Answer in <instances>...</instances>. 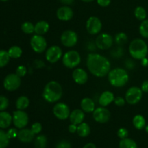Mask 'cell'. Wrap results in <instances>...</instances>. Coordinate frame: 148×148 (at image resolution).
Wrapping results in <instances>:
<instances>
[{
  "mask_svg": "<svg viewBox=\"0 0 148 148\" xmlns=\"http://www.w3.org/2000/svg\"><path fill=\"white\" fill-rule=\"evenodd\" d=\"M86 64L90 72L97 77L106 76L111 70L109 60L99 53H89L87 57Z\"/></svg>",
  "mask_w": 148,
  "mask_h": 148,
  "instance_id": "1",
  "label": "cell"
},
{
  "mask_svg": "<svg viewBox=\"0 0 148 148\" xmlns=\"http://www.w3.org/2000/svg\"><path fill=\"white\" fill-rule=\"evenodd\" d=\"M63 88L58 82L54 80L48 82L43 91V99L48 103H56L62 98Z\"/></svg>",
  "mask_w": 148,
  "mask_h": 148,
  "instance_id": "2",
  "label": "cell"
},
{
  "mask_svg": "<svg viewBox=\"0 0 148 148\" xmlns=\"http://www.w3.org/2000/svg\"><path fill=\"white\" fill-rule=\"evenodd\" d=\"M108 82L115 88L124 87L128 82L130 76L126 69L123 68L116 67L110 70L108 74Z\"/></svg>",
  "mask_w": 148,
  "mask_h": 148,
  "instance_id": "3",
  "label": "cell"
},
{
  "mask_svg": "<svg viewBox=\"0 0 148 148\" xmlns=\"http://www.w3.org/2000/svg\"><path fill=\"white\" fill-rule=\"evenodd\" d=\"M129 51L133 59L141 60L147 56L148 46L144 40L141 38H135L130 43Z\"/></svg>",
  "mask_w": 148,
  "mask_h": 148,
  "instance_id": "4",
  "label": "cell"
},
{
  "mask_svg": "<svg viewBox=\"0 0 148 148\" xmlns=\"http://www.w3.org/2000/svg\"><path fill=\"white\" fill-rule=\"evenodd\" d=\"M81 62V56L78 51L71 50L66 52L62 56V63L69 69L77 67Z\"/></svg>",
  "mask_w": 148,
  "mask_h": 148,
  "instance_id": "5",
  "label": "cell"
},
{
  "mask_svg": "<svg viewBox=\"0 0 148 148\" xmlns=\"http://www.w3.org/2000/svg\"><path fill=\"white\" fill-rule=\"evenodd\" d=\"M20 85H21V77H19L16 73L9 74L5 77L3 82L4 89L10 92L18 89Z\"/></svg>",
  "mask_w": 148,
  "mask_h": 148,
  "instance_id": "6",
  "label": "cell"
},
{
  "mask_svg": "<svg viewBox=\"0 0 148 148\" xmlns=\"http://www.w3.org/2000/svg\"><path fill=\"white\" fill-rule=\"evenodd\" d=\"M143 93L141 88L136 86L131 87L127 90L125 94L126 101L130 105H135L141 101Z\"/></svg>",
  "mask_w": 148,
  "mask_h": 148,
  "instance_id": "7",
  "label": "cell"
},
{
  "mask_svg": "<svg viewBox=\"0 0 148 148\" xmlns=\"http://www.w3.org/2000/svg\"><path fill=\"white\" fill-rule=\"evenodd\" d=\"M29 117L25 111L23 110H17L12 114V123L17 129L25 128L28 124Z\"/></svg>",
  "mask_w": 148,
  "mask_h": 148,
  "instance_id": "8",
  "label": "cell"
},
{
  "mask_svg": "<svg viewBox=\"0 0 148 148\" xmlns=\"http://www.w3.org/2000/svg\"><path fill=\"white\" fill-rule=\"evenodd\" d=\"M30 46L34 52L41 53L46 51L47 48V42L43 36L35 34L30 39Z\"/></svg>",
  "mask_w": 148,
  "mask_h": 148,
  "instance_id": "9",
  "label": "cell"
},
{
  "mask_svg": "<svg viewBox=\"0 0 148 148\" xmlns=\"http://www.w3.org/2000/svg\"><path fill=\"white\" fill-rule=\"evenodd\" d=\"M114 38L107 33H101L95 39V46L101 50H108L114 43Z\"/></svg>",
  "mask_w": 148,
  "mask_h": 148,
  "instance_id": "10",
  "label": "cell"
},
{
  "mask_svg": "<svg viewBox=\"0 0 148 148\" xmlns=\"http://www.w3.org/2000/svg\"><path fill=\"white\" fill-rule=\"evenodd\" d=\"M61 43L66 47H73L78 41V36L76 32L72 30H65L61 36Z\"/></svg>",
  "mask_w": 148,
  "mask_h": 148,
  "instance_id": "11",
  "label": "cell"
},
{
  "mask_svg": "<svg viewBox=\"0 0 148 148\" xmlns=\"http://www.w3.org/2000/svg\"><path fill=\"white\" fill-rule=\"evenodd\" d=\"M53 113L58 119L66 120L69 117L71 112L69 106L62 102L55 104L53 108Z\"/></svg>",
  "mask_w": 148,
  "mask_h": 148,
  "instance_id": "12",
  "label": "cell"
},
{
  "mask_svg": "<svg viewBox=\"0 0 148 148\" xmlns=\"http://www.w3.org/2000/svg\"><path fill=\"white\" fill-rule=\"evenodd\" d=\"M92 117L96 122L105 124L108 122L111 117V112L106 107H98L92 112Z\"/></svg>",
  "mask_w": 148,
  "mask_h": 148,
  "instance_id": "13",
  "label": "cell"
},
{
  "mask_svg": "<svg viewBox=\"0 0 148 148\" xmlns=\"http://www.w3.org/2000/svg\"><path fill=\"white\" fill-rule=\"evenodd\" d=\"M102 22L98 17L92 16L89 17L86 22V30L90 35H96L101 32L102 29Z\"/></svg>",
  "mask_w": 148,
  "mask_h": 148,
  "instance_id": "14",
  "label": "cell"
},
{
  "mask_svg": "<svg viewBox=\"0 0 148 148\" xmlns=\"http://www.w3.org/2000/svg\"><path fill=\"white\" fill-rule=\"evenodd\" d=\"M63 56L62 50L59 46L53 45L49 47L46 51V59L49 62L55 64Z\"/></svg>",
  "mask_w": 148,
  "mask_h": 148,
  "instance_id": "15",
  "label": "cell"
},
{
  "mask_svg": "<svg viewBox=\"0 0 148 148\" xmlns=\"http://www.w3.org/2000/svg\"><path fill=\"white\" fill-rule=\"evenodd\" d=\"M56 17L62 21H69L74 17V11L69 6H62L56 11Z\"/></svg>",
  "mask_w": 148,
  "mask_h": 148,
  "instance_id": "16",
  "label": "cell"
},
{
  "mask_svg": "<svg viewBox=\"0 0 148 148\" xmlns=\"http://www.w3.org/2000/svg\"><path fill=\"white\" fill-rule=\"evenodd\" d=\"M72 78L78 85H84L88 82V75L85 69L82 68H76L72 72Z\"/></svg>",
  "mask_w": 148,
  "mask_h": 148,
  "instance_id": "17",
  "label": "cell"
},
{
  "mask_svg": "<svg viewBox=\"0 0 148 148\" xmlns=\"http://www.w3.org/2000/svg\"><path fill=\"white\" fill-rule=\"evenodd\" d=\"M17 139L20 142L24 143H31L35 137V134L33 132L31 129H21L18 131L17 134Z\"/></svg>",
  "mask_w": 148,
  "mask_h": 148,
  "instance_id": "18",
  "label": "cell"
},
{
  "mask_svg": "<svg viewBox=\"0 0 148 148\" xmlns=\"http://www.w3.org/2000/svg\"><path fill=\"white\" fill-rule=\"evenodd\" d=\"M85 112L82 109H75L70 113L69 115V121L71 124L79 125L81 123L83 122L85 119Z\"/></svg>",
  "mask_w": 148,
  "mask_h": 148,
  "instance_id": "19",
  "label": "cell"
},
{
  "mask_svg": "<svg viewBox=\"0 0 148 148\" xmlns=\"http://www.w3.org/2000/svg\"><path fill=\"white\" fill-rule=\"evenodd\" d=\"M114 99H115V96H114V93L111 92V91L106 90L100 95L98 103L101 106L106 107L110 105L112 102H114Z\"/></svg>",
  "mask_w": 148,
  "mask_h": 148,
  "instance_id": "20",
  "label": "cell"
},
{
  "mask_svg": "<svg viewBox=\"0 0 148 148\" xmlns=\"http://www.w3.org/2000/svg\"><path fill=\"white\" fill-rule=\"evenodd\" d=\"M12 123V116L7 111H0V129H7Z\"/></svg>",
  "mask_w": 148,
  "mask_h": 148,
  "instance_id": "21",
  "label": "cell"
},
{
  "mask_svg": "<svg viewBox=\"0 0 148 148\" xmlns=\"http://www.w3.org/2000/svg\"><path fill=\"white\" fill-rule=\"evenodd\" d=\"M81 109L85 113H92L95 109L94 101L90 98H84L80 103Z\"/></svg>",
  "mask_w": 148,
  "mask_h": 148,
  "instance_id": "22",
  "label": "cell"
},
{
  "mask_svg": "<svg viewBox=\"0 0 148 148\" xmlns=\"http://www.w3.org/2000/svg\"><path fill=\"white\" fill-rule=\"evenodd\" d=\"M49 30V24L45 20H40L35 25V33L43 36Z\"/></svg>",
  "mask_w": 148,
  "mask_h": 148,
  "instance_id": "23",
  "label": "cell"
},
{
  "mask_svg": "<svg viewBox=\"0 0 148 148\" xmlns=\"http://www.w3.org/2000/svg\"><path fill=\"white\" fill-rule=\"evenodd\" d=\"M132 124L137 130H142L145 129L146 126L145 119L143 116L140 115V114H137V115L134 116V118H133Z\"/></svg>",
  "mask_w": 148,
  "mask_h": 148,
  "instance_id": "24",
  "label": "cell"
},
{
  "mask_svg": "<svg viewBox=\"0 0 148 148\" xmlns=\"http://www.w3.org/2000/svg\"><path fill=\"white\" fill-rule=\"evenodd\" d=\"M30 105V100L25 95L20 96L17 99L15 103L16 108L17 110H25Z\"/></svg>",
  "mask_w": 148,
  "mask_h": 148,
  "instance_id": "25",
  "label": "cell"
},
{
  "mask_svg": "<svg viewBox=\"0 0 148 148\" xmlns=\"http://www.w3.org/2000/svg\"><path fill=\"white\" fill-rule=\"evenodd\" d=\"M77 133L81 137H88L90 133V127L89 124L82 122L79 125H77Z\"/></svg>",
  "mask_w": 148,
  "mask_h": 148,
  "instance_id": "26",
  "label": "cell"
},
{
  "mask_svg": "<svg viewBox=\"0 0 148 148\" xmlns=\"http://www.w3.org/2000/svg\"><path fill=\"white\" fill-rule=\"evenodd\" d=\"M8 53L12 59H18L23 54V50L18 46H13L8 50Z\"/></svg>",
  "mask_w": 148,
  "mask_h": 148,
  "instance_id": "27",
  "label": "cell"
},
{
  "mask_svg": "<svg viewBox=\"0 0 148 148\" xmlns=\"http://www.w3.org/2000/svg\"><path fill=\"white\" fill-rule=\"evenodd\" d=\"M134 16L136 18L140 21H143V20H146L147 17V12H146L145 9L142 6H138L134 10Z\"/></svg>",
  "mask_w": 148,
  "mask_h": 148,
  "instance_id": "28",
  "label": "cell"
},
{
  "mask_svg": "<svg viewBox=\"0 0 148 148\" xmlns=\"http://www.w3.org/2000/svg\"><path fill=\"white\" fill-rule=\"evenodd\" d=\"M114 41L117 45L119 46H123L126 44L128 41V36L124 32H120L116 34L115 38H114Z\"/></svg>",
  "mask_w": 148,
  "mask_h": 148,
  "instance_id": "29",
  "label": "cell"
},
{
  "mask_svg": "<svg viewBox=\"0 0 148 148\" xmlns=\"http://www.w3.org/2000/svg\"><path fill=\"white\" fill-rule=\"evenodd\" d=\"M119 148H138L137 145L133 140L125 138L121 140L119 142Z\"/></svg>",
  "mask_w": 148,
  "mask_h": 148,
  "instance_id": "30",
  "label": "cell"
},
{
  "mask_svg": "<svg viewBox=\"0 0 148 148\" xmlns=\"http://www.w3.org/2000/svg\"><path fill=\"white\" fill-rule=\"evenodd\" d=\"M36 148H46L47 145V138L45 135H38L36 137L34 142Z\"/></svg>",
  "mask_w": 148,
  "mask_h": 148,
  "instance_id": "31",
  "label": "cell"
},
{
  "mask_svg": "<svg viewBox=\"0 0 148 148\" xmlns=\"http://www.w3.org/2000/svg\"><path fill=\"white\" fill-rule=\"evenodd\" d=\"M10 140L7 133L0 129V148H7L10 144Z\"/></svg>",
  "mask_w": 148,
  "mask_h": 148,
  "instance_id": "32",
  "label": "cell"
},
{
  "mask_svg": "<svg viewBox=\"0 0 148 148\" xmlns=\"http://www.w3.org/2000/svg\"><path fill=\"white\" fill-rule=\"evenodd\" d=\"M10 56L8 51L5 50H0V68L4 67L8 64Z\"/></svg>",
  "mask_w": 148,
  "mask_h": 148,
  "instance_id": "33",
  "label": "cell"
},
{
  "mask_svg": "<svg viewBox=\"0 0 148 148\" xmlns=\"http://www.w3.org/2000/svg\"><path fill=\"white\" fill-rule=\"evenodd\" d=\"M21 30L25 34H32L35 33V25L31 22H25L22 24Z\"/></svg>",
  "mask_w": 148,
  "mask_h": 148,
  "instance_id": "34",
  "label": "cell"
},
{
  "mask_svg": "<svg viewBox=\"0 0 148 148\" xmlns=\"http://www.w3.org/2000/svg\"><path fill=\"white\" fill-rule=\"evenodd\" d=\"M139 31L140 35L145 38H148V20L142 21L139 27Z\"/></svg>",
  "mask_w": 148,
  "mask_h": 148,
  "instance_id": "35",
  "label": "cell"
},
{
  "mask_svg": "<svg viewBox=\"0 0 148 148\" xmlns=\"http://www.w3.org/2000/svg\"><path fill=\"white\" fill-rule=\"evenodd\" d=\"M9 100L4 95H0V111H4L8 108Z\"/></svg>",
  "mask_w": 148,
  "mask_h": 148,
  "instance_id": "36",
  "label": "cell"
},
{
  "mask_svg": "<svg viewBox=\"0 0 148 148\" xmlns=\"http://www.w3.org/2000/svg\"><path fill=\"white\" fill-rule=\"evenodd\" d=\"M27 68L25 67L23 65H20L19 66H17V69H16V74L18 75L20 77H23L25 76V75L27 74Z\"/></svg>",
  "mask_w": 148,
  "mask_h": 148,
  "instance_id": "37",
  "label": "cell"
},
{
  "mask_svg": "<svg viewBox=\"0 0 148 148\" xmlns=\"http://www.w3.org/2000/svg\"><path fill=\"white\" fill-rule=\"evenodd\" d=\"M124 54V51L121 47H118L111 51V55L114 58H120Z\"/></svg>",
  "mask_w": 148,
  "mask_h": 148,
  "instance_id": "38",
  "label": "cell"
},
{
  "mask_svg": "<svg viewBox=\"0 0 148 148\" xmlns=\"http://www.w3.org/2000/svg\"><path fill=\"white\" fill-rule=\"evenodd\" d=\"M31 130L35 134H38L42 131V125L40 123L36 122L32 125Z\"/></svg>",
  "mask_w": 148,
  "mask_h": 148,
  "instance_id": "39",
  "label": "cell"
},
{
  "mask_svg": "<svg viewBox=\"0 0 148 148\" xmlns=\"http://www.w3.org/2000/svg\"><path fill=\"white\" fill-rule=\"evenodd\" d=\"M128 130L125 128H120L119 130H118V132H117V135H118V137H119L121 140L127 138V137H128Z\"/></svg>",
  "mask_w": 148,
  "mask_h": 148,
  "instance_id": "40",
  "label": "cell"
},
{
  "mask_svg": "<svg viewBox=\"0 0 148 148\" xmlns=\"http://www.w3.org/2000/svg\"><path fill=\"white\" fill-rule=\"evenodd\" d=\"M56 148H72V145L67 140H62L56 145Z\"/></svg>",
  "mask_w": 148,
  "mask_h": 148,
  "instance_id": "41",
  "label": "cell"
},
{
  "mask_svg": "<svg viewBox=\"0 0 148 148\" xmlns=\"http://www.w3.org/2000/svg\"><path fill=\"white\" fill-rule=\"evenodd\" d=\"M114 103L116 104V105L117 106H123L125 105L126 103V100L124 99V98H123L122 97H116V98H115V99H114Z\"/></svg>",
  "mask_w": 148,
  "mask_h": 148,
  "instance_id": "42",
  "label": "cell"
},
{
  "mask_svg": "<svg viewBox=\"0 0 148 148\" xmlns=\"http://www.w3.org/2000/svg\"><path fill=\"white\" fill-rule=\"evenodd\" d=\"M7 135H8L9 138L12 139V138H15V137H17L18 131H17L16 129L12 128V129H10V130L7 132Z\"/></svg>",
  "mask_w": 148,
  "mask_h": 148,
  "instance_id": "43",
  "label": "cell"
},
{
  "mask_svg": "<svg viewBox=\"0 0 148 148\" xmlns=\"http://www.w3.org/2000/svg\"><path fill=\"white\" fill-rule=\"evenodd\" d=\"M96 1L99 6L103 7H106L109 6V4H111V0H96Z\"/></svg>",
  "mask_w": 148,
  "mask_h": 148,
  "instance_id": "44",
  "label": "cell"
},
{
  "mask_svg": "<svg viewBox=\"0 0 148 148\" xmlns=\"http://www.w3.org/2000/svg\"><path fill=\"white\" fill-rule=\"evenodd\" d=\"M125 66H126V67L127 68V69H134V66H135V64H134V62H133V61H132L131 59H128L127 61H126Z\"/></svg>",
  "mask_w": 148,
  "mask_h": 148,
  "instance_id": "45",
  "label": "cell"
},
{
  "mask_svg": "<svg viewBox=\"0 0 148 148\" xmlns=\"http://www.w3.org/2000/svg\"><path fill=\"white\" fill-rule=\"evenodd\" d=\"M141 89L143 92H148V79H146L143 82L141 85Z\"/></svg>",
  "mask_w": 148,
  "mask_h": 148,
  "instance_id": "46",
  "label": "cell"
},
{
  "mask_svg": "<svg viewBox=\"0 0 148 148\" xmlns=\"http://www.w3.org/2000/svg\"><path fill=\"white\" fill-rule=\"evenodd\" d=\"M68 130L70 133H75L77 132V125H75V124H71L68 127Z\"/></svg>",
  "mask_w": 148,
  "mask_h": 148,
  "instance_id": "47",
  "label": "cell"
},
{
  "mask_svg": "<svg viewBox=\"0 0 148 148\" xmlns=\"http://www.w3.org/2000/svg\"><path fill=\"white\" fill-rule=\"evenodd\" d=\"M61 1V3H62L63 4L65 5H71V4H73V2L75 1V0H59Z\"/></svg>",
  "mask_w": 148,
  "mask_h": 148,
  "instance_id": "48",
  "label": "cell"
},
{
  "mask_svg": "<svg viewBox=\"0 0 148 148\" xmlns=\"http://www.w3.org/2000/svg\"><path fill=\"white\" fill-rule=\"evenodd\" d=\"M141 64L142 66L144 67H147L148 66V59L147 58L145 57L143 59H141Z\"/></svg>",
  "mask_w": 148,
  "mask_h": 148,
  "instance_id": "49",
  "label": "cell"
},
{
  "mask_svg": "<svg viewBox=\"0 0 148 148\" xmlns=\"http://www.w3.org/2000/svg\"><path fill=\"white\" fill-rule=\"evenodd\" d=\"M82 148H96V146H95V145L93 144V143H90L85 145Z\"/></svg>",
  "mask_w": 148,
  "mask_h": 148,
  "instance_id": "50",
  "label": "cell"
},
{
  "mask_svg": "<svg viewBox=\"0 0 148 148\" xmlns=\"http://www.w3.org/2000/svg\"><path fill=\"white\" fill-rule=\"evenodd\" d=\"M82 1H84V2H91V1H94V0H82Z\"/></svg>",
  "mask_w": 148,
  "mask_h": 148,
  "instance_id": "51",
  "label": "cell"
},
{
  "mask_svg": "<svg viewBox=\"0 0 148 148\" xmlns=\"http://www.w3.org/2000/svg\"><path fill=\"white\" fill-rule=\"evenodd\" d=\"M145 132L148 134V125L145 126Z\"/></svg>",
  "mask_w": 148,
  "mask_h": 148,
  "instance_id": "52",
  "label": "cell"
},
{
  "mask_svg": "<svg viewBox=\"0 0 148 148\" xmlns=\"http://www.w3.org/2000/svg\"><path fill=\"white\" fill-rule=\"evenodd\" d=\"M0 1H8V0H0Z\"/></svg>",
  "mask_w": 148,
  "mask_h": 148,
  "instance_id": "53",
  "label": "cell"
}]
</instances>
